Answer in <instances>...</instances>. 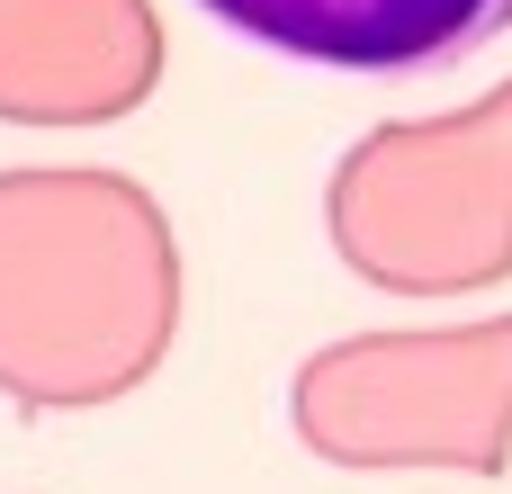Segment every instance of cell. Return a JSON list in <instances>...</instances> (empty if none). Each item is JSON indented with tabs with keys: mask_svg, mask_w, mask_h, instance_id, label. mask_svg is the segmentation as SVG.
Returning a JSON list of instances; mask_svg holds the SVG:
<instances>
[{
	"mask_svg": "<svg viewBox=\"0 0 512 494\" xmlns=\"http://www.w3.org/2000/svg\"><path fill=\"white\" fill-rule=\"evenodd\" d=\"M180 333V234L99 162L0 171V396L90 414L135 396Z\"/></svg>",
	"mask_w": 512,
	"mask_h": 494,
	"instance_id": "1",
	"label": "cell"
},
{
	"mask_svg": "<svg viewBox=\"0 0 512 494\" xmlns=\"http://www.w3.org/2000/svg\"><path fill=\"white\" fill-rule=\"evenodd\" d=\"M333 261L387 297H468L512 279V81L468 108L369 126L324 180Z\"/></svg>",
	"mask_w": 512,
	"mask_h": 494,
	"instance_id": "2",
	"label": "cell"
},
{
	"mask_svg": "<svg viewBox=\"0 0 512 494\" xmlns=\"http://www.w3.org/2000/svg\"><path fill=\"white\" fill-rule=\"evenodd\" d=\"M288 432L315 459H333V468L504 477V459H512V315L324 342L288 378Z\"/></svg>",
	"mask_w": 512,
	"mask_h": 494,
	"instance_id": "3",
	"label": "cell"
},
{
	"mask_svg": "<svg viewBox=\"0 0 512 494\" xmlns=\"http://www.w3.org/2000/svg\"><path fill=\"white\" fill-rule=\"evenodd\" d=\"M225 36L315 72H450L512 36V0H198Z\"/></svg>",
	"mask_w": 512,
	"mask_h": 494,
	"instance_id": "5",
	"label": "cell"
},
{
	"mask_svg": "<svg viewBox=\"0 0 512 494\" xmlns=\"http://www.w3.org/2000/svg\"><path fill=\"white\" fill-rule=\"evenodd\" d=\"M153 81V0H0V126H117Z\"/></svg>",
	"mask_w": 512,
	"mask_h": 494,
	"instance_id": "4",
	"label": "cell"
}]
</instances>
